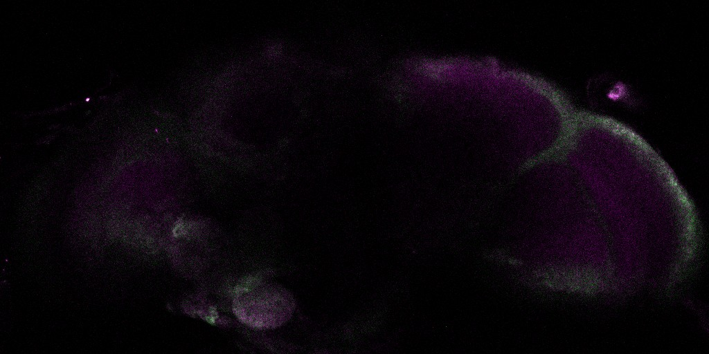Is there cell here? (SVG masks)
<instances>
[{"instance_id":"cell-1","label":"cell","mask_w":709,"mask_h":354,"mask_svg":"<svg viewBox=\"0 0 709 354\" xmlns=\"http://www.w3.org/2000/svg\"><path fill=\"white\" fill-rule=\"evenodd\" d=\"M294 308V299L287 290L262 281L242 285L233 301V310L239 320L261 329L281 326L291 317Z\"/></svg>"}]
</instances>
